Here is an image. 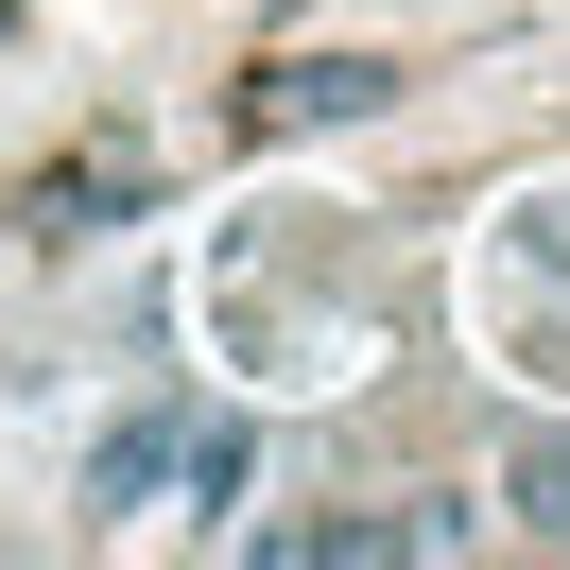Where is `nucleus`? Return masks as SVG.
<instances>
[{
	"instance_id": "obj_1",
	"label": "nucleus",
	"mask_w": 570,
	"mask_h": 570,
	"mask_svg": "<svg viewBox=\"0 0 570 570\" xmlns=\"http://www.w3.org/2000/svg\"><path fill=\"white\" fill-rule=\"evenodd\" d=\"M208 328L259 363V381H346V363L397 328V259L346 243L328 208H277V225H243V243L208 259Z\"/></svg>"
},
{
	"instance_id": "obj_2",
	"label": "nucleus",
	"mask_w": 570,
	"mask_h": 570,
	"mask_svg": "<svg viewBox=\"0 0 570 570\" xmlns=\"http://www.w3.org/2000/svg\"><path fill=\"white\" fill-rule=\"evenodd\" d=\"M363 105H397L381 52H259L243 105H225V139H312V121H363Z\"/></svg>"
},
{
	"instance_id": "obj_3",
	"label": "nucleus",
	"mask_w": 570,
	"mask_h": 570,
	"mask_svg": "<svg viewBox=\"0 0 570 570\" xmlns=\"http://www.w3.org/2000/svg\"><path fill=\"white\" fill-rule=\"evenodd\" d=\"M501 277L553 294V312H501L519 381H570V190H519V208H501Z\"/></svg>"
},
{
	"instance_id": "obj_4",
	"label": "nucleus",
	"mask_w": 570,
	"mask_h": 570,
	"mask_svg": "<svg viewBox=\"0 0 570 570\" xmlns=\"http://www.w3.org/2000/svg\"><path fill=\"white\" fill-rule=\"evenodd\" d=\"M121 208H156V174H139V156H87V174H36L18 243H36V259H70V243H105Z\"/></svg>"
},
{
	"instance_id": "obj_5",
	"label": "nucleus",
	"mask_w": 570,
	"mask_h": 570,
	"mask_svg": "<svg viewBox=\"0 0 570 570\" xmlns=\"http://www.w3.org/2000/svg\"><path fill=\"white\" fill-rule=\"evenodd\" d=\"M174 415H190V397H139V415L87 450V501H70V519H121V501H156V484H174Z\"/></svg>"
},
{
	"instance_id": "obj_6",
	"label": "nucleus",
	"mask_w": 570,
	"mask_h": 570,
	"mask_svg": "<svg viewBox=\"0 0 570 570\" xmlns=\"http://www.w3.org/2000/svg\"><path fill=\"white\" fill-rule=\"evenodd\" d=\"M243 466H259L243 415H174V484H190V519H225V501H243Z\"/></svg>"
},
{
	"instance_id": "obj_7",
	"label": "nucleus",
	"mask_w": 570,
	"mask_h": 570,
	"mask_svg": "<svg viewBox=\"0 0 570 570\" xmlns=\"http://www.w3.org/2000/svg\"><path fill=\"white\" fill-rule=\"evenodd\" d=\"M501 501H519L535 553H570V432H519V450H501Z\"/></svg>"
}]
</instances>
